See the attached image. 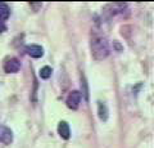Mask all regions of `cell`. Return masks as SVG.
<instances>
[{
    "label": "cell",
    "mask_w": 154,
    "mask_h": 148,
    "mask_svg": "<svg viewBox=\"0 0 154 148\" xmlns=\"http://www.w3.org/2000/svg\"><path fill=\"white\" fill-rule=\"evenodd\" d=\"M0 142L3 144H11L13 142V133L7 126H0Z\"/></svg>",
    "instance_id": "obj_4"
},
{
    "label": "cell",
    "mask_w": 154,
    "mask_h": 148,
    "mask_svg": "<svg viewBox=\"0 0 154 148\" xmlns=\"http://www.w3.org/2000/svg\"><path fill=\"white\" fill-rule=\"evenodd\" d=\"M81 88H82V94L86 101H89V89H88V83L84 75H81Z\"/></svg>",
    "instance_id": "obj_10"
},
{
    "label": "cell",
    "mask_w": 154,
    "mask_h": 148,
    "mask_svg": "<svg viewBox=\"0 0 154 148\" xmlns=\"http://www.w3.org/2000/svg\"><path fill=\"white\" fill-rule=\"evenodd\" d=\"M5 30H7L5 23H4V22H0V34H2V32H4Z\"/></svg>",
    "instance_id": "obj_12"
},
{
    "label": "cell",
    "mask_w": 154,
    "mask_h": 148,
    "mask_svg": "<svg viewBox=\"0 0 154 148\" xmlns=\"http://www.w3.org/2000/svg\"><path fill=\"white\" fill-rule=\"evenodd\" d=\"M9 14H11L9 7L5 3H0V22H5L9 18Z\"/></svg>",
    "instance_id": "obj_8"
},
{
    "label": "cell",
    "mask_w": 154,
    "mask_h": 148,
    "mask_svg": "<svg viewBox=\"0 0 154 148\" xmlns=\"http://www.w3.org/2000/svg\"><path fill=\"white\" fill-rule=\"evenodd\" d=\"M26 53L32 58H40V57L44 55V49H42V46L37 44H31L26 46Z\"/></svg>",
    "instance_id": "obj_5"
},
{
    "label": "cell",
    "mask_w": 154,
    "mask_h": 148,
    "mask_svg": "<svg viewBox=\"0 0 154 148\" xmlns=\"http://www.w3.org/2000/svg\"><path fill=\"white\" fill-rule=\"evenodd\" d=\"M42 5V4L41 3H30V7H32V8H35V12L37 11V9L38 8H40Z\"/></svg>",
    "instance_id": "obj_11"
},
{
    "label": "cell",
    "mask_w": 154,
    "mask_h": 148,
    "mask_svg": "<svg viewBox=\"0 0 154 148\" xmlns=\"http://www.w3.org/2000/svg\"><path fill=\"white\" fill-rule=\"evenodd\" d=\"M58 134L60 135V138H63V139H69L71 129H69V125L66 121L59 122V125H58Z\"/></svg>",
    "instance_id": "obj_6"
},
{
    "label": "cell",
    "mask_w": 154,
    "mask_h": 148,
    "mask_svg": "<svg viewBox=\"0 0 154 148\" xmlns=\"http://www.w3.org/2000/svg\"><path fill=\"white\" fill-rule=\"evenodd\" d=\"M98 115H99V118L102 121H107L108 120V116H109V111H108V107L107 104L103 103V102H99L98 103Z\"/></svg>",
    "instance_id": "obj_7"
},
{
    "label": "cell",
    "mask_w": 154,
    "mask_h": 148,
    "mask_svg": "<svg viewBox=\"0 0 154 148\" xmlns=\"http://www.w3.org/2000/svg\"><path fill=\"white\" fill-rule=\"evenodd\" d=\"M21 68V62H19L17 58H8L5 62H4V71L7 74H16Z\"/></svg>",
    "instance_id": "obj_3"
},
{
    "label": "cell",
    "mask_w": 154,
    "mask_h": 148,
    "mask_svg": "<svg viewBox=\"0 0 154 148\" xmlns=\"http://www.w3.org/2000/svg\"><path fill=\"white\" fill-rule=\"evenodd\" d=\"M40 77L44 79V80H48L51 76V68L49 67V66H44V67L40 68Z\"/></svg>",
    "instance_id": "obj_9"
},
{
    "label": "cell",
    "mask_w": 154,
    "mask_h": 148,
    "mask_svg": "<svg viewBox=\"0 0 154 148\" xmlns=\"http://www.w3.org/2000/svg\"><path fill=\"white\" fill-rule=\"evenodd\" d=\"M81 98H82V95H81L80 92H77V90H73V92H71L68 94V97H67V107L71 108V109H77L80 107V103H81Z\"/></svg>",
    "instance_id": "obj_2"
},
{
    "label": "cell",
    "mask_w": 154,
    "mask_h": 148,
    "mask_svg": "<svg viewBox=\"0 0 154 148\" xmlns=\"http://www.w3.org/2000/svg\"><path fill=\"white\" fill-rule=\"evenodd\" d=\"M90 50L91 55L95 61H103L105 59L110 53L109 43L102 32L99 30H91L90 36Z\"/></svg>",
    "instance_id": "obj_1"
}]
</instances>
